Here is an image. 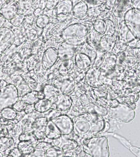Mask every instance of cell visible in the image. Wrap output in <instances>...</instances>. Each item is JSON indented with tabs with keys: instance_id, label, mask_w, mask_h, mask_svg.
Instances as JSON below:
<instances>
[{
	"instance_id": "1",
	"label": "cell",
	"mask_w": 140,
	"mask_h": 157,
	"mask_svg": "<svg viewBox=\"0 0 140 157\" xmlns=\"http://www.w3.org/2000/svg\"><path fill=\"white\" fill-rule=\"evenodd\" d=\"M82 148L91 157L109 156L108 140L105 136H96L91 137L82 145Z\"/></svg>"
},
{
	"instance_id": "2",
	"label": "cell",
	"mask_w": 140,
	"mask_h": 157,
	"mask_svg": "<svg viewBox=\"0 0 140 157\" xmlns=\"http://www.w3.org/2000/svg\"><path fill=\"white\" fill-rule=\"evenodd\" d=\"M79 44V40L76 37L64 40L57 48L59 60L63 61L73 58Z\"/></svg>"
},
{
	"instance_id": "3",
	"label": "cell",
	"mask_w": 140,
	"mask_h": 157,
	"mask_svg": "<svg viewBox=\"0 0 140 157\" xmlns=\"http://www.w3.org/2000/svg\"><path fill=\"white\" fill-rule=\"evenodd\" d=\"M108 115L125 122H129L134 119L135 113L133 109L124 103L117 102L116 105L108 108Z\"/></svg>"
},
{
	"instance_id": "4",
	"label": "cell",
	"mask_w": 140,
	"mask_h": 157,
	"mask_svg": "<svg viewBox=\"0 0 140 157\" xmlns=\"http://www.w3.org/2000/svg\"><path fill=\"white\" fill-rule=\"evenodd\" d=\"M52 85L59 94L69 95L76 87L74 79L68 74H60L52 83Z\"/></svg>"
},
{
	"instance_id": "5",
	"label": "cell",
	"mask_w": 140,
	"mask_h": 157,
	"mask_svg": "<svg viewBox=\"0 0 140 157\" xmlns=\"http://www.w3.org/2000/svg\"><path fill=\"white\" fill-rule=\"evenodd\" d=\"M90 114L86 112L72 119L73 122L72 132L78 136H87L90 138L88 133L91 129Z\"/></svg>"
},
{
	"instance_id": "6",
	"label": "cell",
	"mask_w": 140,
	"mask_h": 157,
	"mask_svg": "<svg viewBox=\"0 0 140 157\" xmlns=\"http://www.w3.org/2000/svg\"><path fill=\"white\" fill-rule=\"evenodd\" d=\"M134 8L131 0H116L112 9L114 16L116 18V22L119 27L124 22V16L126 12Z\"/></svg>"
},
{
	"instance_id": "7",
	"label": "cell",
	"mask_w": 140,
	"mask_h": 157,
	"mask_svg": "<svg viewBox=\"0 0 140 157\" xmlns=\"http://www.w3.org/2000/svg\"><path fill=\"white\" fill-rule=\"evenodd\" d=\"M49 100L51 103V108L61 113L68 110L72 105V99L67 94H59Z\"/></svg>"
},
{
	"instance_id": "8",
	"label": "cell",
	"mask_w": 140,
	"mask_h": 157,
	"mask_svg": "<svg viewBox=\"0 0 140 157\" xmlns=\"http://www.w3.org/2000/svg\"><path fill=\"white\" fill-rule=\"evenodd\" d=\"M51 120L60 130L61 135L69 134L73 131V121L67 115L62 114Z\"/></svg>"
},
{
	"instance_id": "9",
	"label": "cell",
	"mask_w": 140,
	"mask_h": 157,
	"mask_svg": "<svg viewBox=\"0 0 140 157\" xmlns=\"http://www.w3.org/2000/svg\"><path fill=\"white\" fill-rule=\"evenodd\" d=\"M115 69L106 64L99 67V81L102 84L111 87L115 82Z\"/></svg>"
},
{
	"instance_id": "10",
	"label": "cell",
	"mask_w": 140,
	"mask_h": 157,
	"mask_svg": "<svg viewBox=\"0 0 140 157\" xmlns=\"http://www.w3.org/2000/svg\"><path fill=\"white\" fill-rule=\"evenodd\" d=\"M59 60L57 49L50 47L44 52L41 62L43 68L46 71L52 67Z\"/></svg>"
},
{
	"instance_id": "11",
	"label": "cell",
	"mask_w": 140,
	"mask_h": 157,
	"mask_svg": "<svg viewBox=\"0 0 140 157\" xmlns=\"http://www.w3.org/2000/svg\"><path fill=\"white\" fill-rule=\"evenodd\" d=\"M90 114L91 129L88 133L90 138L100 134L105 127V121L103 117Z\"/></svg>"
},
{
	"instance_id": "12",
	"label": "cell",
	"mask_w": 140,
	"mask_h": 157,
	"mask_svg": "<svg viewBox=\"0 0 140 157\" xmlns=\"http://www.w3.org/2000/svg\"><path fill=\"white\" fill-rule=\"evenodd\" d=\"M48 121L45 117H39L36 119L32 125L33 132L40 142L42 141L45 136Z\"/></svg>"
},
{
	"instance_id": "13",
	"label": "cell",
	"mask_w": 140,
	"mask_h": 157,
	"mask_svg": "<svg viewBox=\"0 0 140 157\" xmlns=\"http://www.w3.org/2000/svg\"><path fill=\"white\" fill-rule=\"evenodd\" d=\"M99 67H91L86 72L85 82L87 84L92 88H97L103 85L99 81Z\"/></svg>"
},
{
	"instance_id": "14",
	"label": "cell",
	"mask_w": 140,
	"mask_h": 157,
	"mask_svg": "<svg viewBox=\"0 0 140 157\" xmlns=\"http://www.w3.org/2000/svg\"><path fill=\"white\" fill-rule=\"evenodd\" d=\"M79 68L75 65L68 74L72 76L74 79L76 86L79 88H84L86 84L85 77L87 70Z\"/></svg>"
},
{
	"instance_id": "15",
	"label": "cell",
	"mask_w": 140,
	"mask_h": 157,
	"mask_svg": "<svg viewBox=\"0 0 140 157\" xmlns=\"http://www.w3.org/2000/svg\"><path fill=\"white\" fill-rule=\"evenodd\" d=\"M74 57L75 65L79 68L86 70L91 67L92 63L91 59L84 53L80 52L76 53Z\"/></svg>"
},
{
	"instance_id": "16",
	"label": "cell",
	"mask_w": 140,
	"mask_h": 157,
	"mask_svg": "<svg viewBox=\"0 0 140 157\" xmlns=\"http://www.w3.org/2000/svg\"><path fill=\"white\" fill-rule=\"evenodd\" d=\"M116 43V38L114 36L104 34L99 43V48L102 53L110 52L112 51Z\"/></svg>"
},
{
	"instance_id": "17",
	"label": "cell",
	"mask_w": 140,
	"mask_h": 157,
	"mask_svg": "<svg viewBox=\"0 0 140 157\" xmlns=\"http://www.w3.org/2000/svg\"><path fill=\"white\" fill-rule=\"evenodd\" d=\"M73 141L72 133L68 135H61L58 138L52 140L51 144L52 146H59L63 151L67 149Z\"/></svg>"
},
{
	"instance_id": "18",
	"label": "cell",
	"mask_w": 140,
	"mask_h": 157,
	"mask_svg": "<svg viewBox=\"0 0 140 157\" xmlns=\"http://www.w3.org/2000/svg\"><path fill=\"white\" fill-rule=\"evenodd\" d=\"M86 112L104 117L108 115V109L103 105L95 103H90L84 106Z\"/></svg>"
},
{
	"instance_id": "19",
	"label": "cell",
	"mask_w": 140,
	"mask_h": 157,
	"mask_svg": "<svg viewBox=\"0 0 140 157\" xmlns=\"http://www.w3.org/2000/svg\"><path fill=\"white\" fill-rule=\"evenodd\" d=\"M60 60L57 61L52 67L44 72H41L43 78L49 84H52L53 81L60 75L59 71V66Z\"/></svg>"
},
{
	"instance_id": "20",
	"label": "cell",
	"mask_w": 140,
	"mask_h": 157,
	"mask_svg": "<svg viewBox=\"0 0 140 157\" xmlns=\"http://www.w3.org/2000/svg\"><path fill=\"white\" fill-rule=\"evenodd\" d=\"M98 50H97L94 46L86 41L84 44L80 52L86 54L90 58L91 61L92 67L96 58Z\"/></svg>"
},
{
	"instance_id": "21",
	"label": "cell",
	"mask_w": 140,
	"mask_h": 157,
	"mask_svg": "<svg viewBox=\"0 0 140 157\" xmlns=\"http://www.w3.org/2000/svg\"><path fill=\"white\" fill-rule=\"evenodd\" d=\"M60 130L51 120L48 121L45 136L49 139L52 140L58 138L61 136Z\"/></svg>"
},
{
	"instance_id": "22",
	"label": "cell",
	"mask_w": 140,
	"mask_h": 157,
	"mask_svg": "<svg viewBox=\"0 0 140 157\" xmlns=\"http://www.w3.org/2000/svg\"><path fill=\"white\" fill-rule=\"evenodd\" d=\"M103 35L96 31L94 29H92L90 33L87 35V41L93 45L97 50H100L99 43Z\"/></svg>"
},
{
	"instance_id": "23",
	"label": "cell",
	"mask_w": 140,
	"mask_h": 157,
	"mask_svg": "<svg viewBox=\"0 0 140 157\" xmlns=\"http://www.w3.org/2000/svg\"><path fill=\"white\" fill-rule=\"evenodd\" d=\"M80 23H75L70 25L63 30L61 37L64 40L76 37L77 29Z\"/></svg>"
},
{
	"instance_id": "24",
	"label": "cell",
	"mask_w": 140,
	"mask_h": 157,
	"mask_svg": "<svg viewBox=\"0 0 140 157\" xmlns=\"http://www.w3.org/2000/svg\"><path fill=\"white\" fill-rule=\"evenodd\" d=\"M86 112H87L84 109V107L76 106L72 104L69 109L66 111L62 112L61 113L64 115H67L72 120L74 118L79 116Z\"/></svg>"
},
{
	"instance_id": "25",
	"label": "cell",
	"mask_w": 140,
	"mask_h": 157,
	"mask_svg": "<svg viewBox=\"0 0 140 157\" xmlns=\"http://www.w3.org/2000/svg\"><path fill=\"white\" fill-rule=\"evenodd\" d=\"M104 20L107 26L106 31L104 34L113 36L119 29V27H117L118 25L116 20H114L113 18L110 17H107L104 19Z\"/></svg>"
},
{
	"instance_id": "26",
	"label": "cell",
	"mask_w": 140,
	"mask_h": 157,
	"mask_svg": "<svg viewBox=\"0 0 140 157\" xmlns=\"http://www.w3.org/2000/svg\"><path fill=\"white\" fill-rule=\"evenodd\" d=\"M18 148L24 156H26L34 151L35 147L30 141H23L18 144Z\"/></svg>"
},
{
	"instance_id": "27",
	"label": "cell",
	"mask_w": 140,
	"mask_h": 157,
	"mask_svg": "<svg viewBox=\"0 0 140 157\" xmlns=\"http://www.w3.org/2000/svg\"><path fill=\"white\" fill-rule=\"evenodd\" d=\"M74 65V61L73 58L65 61H60L59 71L60 74H69Z\"/></svg>"
},
{
	"instance_id": "28",
	"label": "cell",
	"mask_w": 140,
	"mask_h": 157,
	"mask_svg": "<svg viewBox=\"0 0 140 157\" xmlns=\"http://www.w3.org/2000/svg\"><path fill=\"white\" fill-rule=\"evenodd\" d=\"M71 12L67 5L62 3L55 7L53 10L52 14L55 17H66Z\"/></svg>"
},
{
	"instance_id": "29",
	"label": "cell",
	"mask_w": 140,
	"mask_h": 157,
	"mask_svg": "<svg viewBox=\"0 0 140 157\" xmlns=\"http://www.w3.org/2000/svg\"><path fill=\"white\" fill-rule=\"evenodd\" d=\"M83 92H85L84 88H79L76 86L73 91L69 95L72 99V104L75 106H82L80 101V96Z\"/></svg>"
},
{
	"instance_id": "30",
	"label": "cell",
	"mask_w": 140,
	"mask_h": 157,
	"mask_svg": "<svg viewBox=\"0 0 140 157\" xmlns=\"http://www.w3.org/2000/svg\"><path fill=\"white\" fill-rule=\"evenodd\" d=\"M51 103L49 99H39L34 104V108L37 111L44 113L51 108Z\"/></svg>"
},
{
	"instance_id": "31",
	"label": "cell",
	"mask_w": 140,
	"mask_h": 157,
	"mask_svg": "<svg viewBox=\"0 0 140 157\" xmlns=\"http://www.w3.org/2000/svg\"><path fill=\"white\" fill-rule=\"evenodd\" d=\"M126 25L130 26L137 32L140 39V12L135 10L132 20L130 23Z\"/></svg>"
},
{
	"instance_id": "32",
	"label": "cell",
	"mask_w": 140,
	"mask_h": 157,
	"mask_svg": "<svg viewBox=\"0 0 140 157\" xmlns=\"http://www.w3.org/2000/svg\"><path fill=\"white\" fill-rule=\"evenodd\" d=\"M45 157H64L63 151L59 146H52L45 151Z\"/></svg>"
},
{
	"instance_id": "33",
	"label": "cell",
	"mask_w": 140,
	"mask_h": 157,
	"mask_svg": "<svg viewBox=\"0 0 140 157\" xmlns=\"http://www.w3.org/2000/svg\"><path fill=\"white\" fill-rule=\"evenodd\" d=\"M102 53L104 56L106 65L115 69L116 66L117 55L114 54L112 51L110 52H103Z\"/></svg>"
},
{
	"instance_id": "34",
	"label": "cell",
	"mask_w": 140,
	"mask_h": 157,
	"mask_svg": "<svg viewBox=\"0 0 140 157\" xmlns=\"http://www.w3.org/2000/svg\"><path fill=\"white\" fill-rule=\"evenodd\" d=\"M88 26V24L80 23L76 36V37L79 40H81V39L86 37L90 33L91 31L90 30L91 27Z\"/></svg>"
},
{
	"instance_id": "35",
	"label": "cell",
	"mask_w": 140,
	"mask_h": 157,
	"mask_svg": "<svg viewBox=\"0 0 140 157\" xmlns=\"http://www.w3.org/2000/svg\"><path fill=\"white\" fill-rule=\"evenodd\" d=\"M93 28L99 34L104 35L107 29L106 24L104 19L98 18L95 20L93 23Z\"/></svg>"
},
{
	"instance_id": "36",
	"label": "cell",
	"mask_w": 140,
	"mask_h": 157,
	"mask_svg": "<svg viewBox=\"0 0 140 157\" xmlns=\"http://www.w3.org/2000/svg\"><path fill=\"white\" fill-rule=\"evenodd\" d=\"M37 92V91L32 90L18 100H23L27 104H35L39 100L35 96Z\"/></svg>"
},
{
	"instance_id": "37",
	"label": "cell",
	"mask_w": 140,
	"mask_h": 157,
	"mask_svg": "<svg viewBox=\"0 0 140 157\" xmlns=\"http://www.w3.org/2000/svg\"><path fill=\"white\" fill-rule=\"evenodd\" d=\"M43 92L45 95V99H50L52 97L59 94L52 84H47L45 86Z\"/></svg>"
},
{
	"instance_id": "38",
	"label": "cell",
	"mask_w": 140,
	"mask_h": 157,
	"mask_svg": "<svg viewBox=\"0 0 140 157\" xmlns=\"http://www.w3.org/2000/svg\"><path fill=\"white\" fill-rule=\"evenodd\" d=\"M87 7L85 5L83 4H79L72 10V13L75 16L84 15L87 13Z\"/></svg>"
},
{
	"instance_id": "39",
	"label": "cell",
	"mask_w": 140,
	"mask_h": 157,
	"mask_svg": "<svg viewBox=\"0 0 140 157\" xmlns=\"http://www.w3.org/2000/svg\"><path fill=\"white\" fill-rule=\"evenodd\" d=\"M17 87L18 91V99H21L26 94L32 91L27 83H22L21 84L18 85Z\"/></svg>"
},
{
	"instance_id": "40",
	"label": "cell",
	"mask_w": 140,
	"mask_h": 157,
	"mask_svg": "<svg viewBox=\"0 0 140 157\" xmlns=\"http://www.w3.org/2000/svg\"><path fill=\"white\" fill-rule=\"evenodd\" d=\"M50 22V18L47 15L42 14L38 17L37 20V25L40 28H44Z\"/></svg>"
},
{
	"instance_id": "41",
	"label": "cell",
	"mask_w": 140,
	"mask_h": 157,
	"mask_svg": "<svg viewBox=\"0 0 140 157\" xmlns=\"http://www.w3.org/2000/svg\"><path fill=\"white\" fill-rule=\"evenodd\" d=\"M16 111L10 108H6L1 112V116L5 118L8 119V120H12L15 118L17 116V111Z\"/></svg>"
},
{
	"instance_id": "42",
	"label": "cell",
	"mask_w": 140,
	"mask_h": 157,
	"mask_svg": "<svg viewBox=\"0 0 140 157\" xmlns=\"http://www.w3.org/2000/svg\"><path fill=\"white\" fill-rule=\"evenodd\" d=\"M44 113L45 117L46 118L48 121L62 115L61 112L57 111L52 108H50L49 110L44 112Z\"/></svg>"
},
{
	"instance_id": "43",
	"label": "cell",
	"mask_w": 140,
	"mask_h": 157,
	"mask_svg": "<svg viewBox=\"0 0 140 157\" xmlns=\"http://www.w3.org/2000/svg\"><path fill=\"white\" fill-rule=\"evenodd\" d=\"M72 157H91V155L84 151L82 148V145L80 144H78L77 147L75 148Z\"/></svg>"
},
{
	"instance_id": "44",
	"label": "cell",
	"mask_w": 140,
	"mask_h": 157,
	"mask_svg": "<svg viewBox=\"0 0 140 157\" xmlns=\"http://www.w3.org/2000/svg\"><path fill=\"white\" fill-rule=\"evenodd\" d=\"M78 144L77 142L73 140L72 143L71 144L69 147L67 149L63 151L64 157H72L75 148L77 147Z\"/></svg>"
},
{
	"instance_id": "45",
	"label": "cell",
	"mask_w": 140,
	"mask_h": 157,
	"mask_svg": "<svg viewBox=\"0 0 140 157\" xmlns=\"http://www.w3.org/2000/svg\"><path fill=\"white\" fill-rule=\"evenodd\" d=\"M45 151L43 148H35L34 151L26 157H45Z\"/></svg>"
},
{
	"instance_id": "46",
	"label": "cell",
	"mask_w": 140,
	"mask_h": 157,
	"mask_svg": "<svg viewBox=\"0 0 140 157\" xmlns=\"http://www.w3.org/2000/svg\"><path fill=\"white\" fill-rule=\"evenodd\" d=\"M111 133L113 134L112 135H113V136H114V137H115V138L117 139L118 140H119V141H120V142H121V143L124 146H125L126 148H128L129 149H130V147H131V144H130V142H129L126 139L124 138V137H122V136L117 134H114L112 133Z\"/></svg>"
},
{
	"instance_id": "47",
	"label": "cell",
	"mask_w": 140,
	"mask_h": 157,
	"mask_svg": "<svg viewBox=\"0 0 140 157\" xmlns=\"http://www.w3.org/2000/svg\"><path fill=\"white\" fill-rule=\"evenodd\" d=\"M135 10L134 8L130 10L125 13L124 16V22L126 24H128L131 22L133 18Z\"/></svg>"
},
{
	"instance_id": "48",
	"label": "cell",
	"mask_w": 140,
	"mask_h": 157,
	"mask_svg": "<svg viewBox=\"0 0 140 157\" xmlns=\"http://www.w3.org/2000/svg\"><path fill=\"white\" fill-rule=\"evenodd\" d=\"M27 104L23 100H18L13 106V108L17 111H21L24 110Z\"/></svg>"
},
{
	"instance_id": "49",
	"label": "cell",
	"mask_w": 140,
	"mask_h": 157,
	"mask_svg": "<svg viewBox=\"0 0 140 157\" xmlns=\"http://www.w3.org/2000/svg\"><path fill=\"white\" fill-rule=\"evenodd\" d=\"M58 0H48L47 7L49 10L54 9L57 4Z\"/></svg>"
},
{
	"instance_id": "50",
	"label": "cell",
	"mask_w": 140,
	"mask_h": 157,
	"mask_svg": "<svg viewBox=\"0 0 140 157\" xmlns=\"http://www.w3.org/2000/svg\"><path fill=\"white\" fill-rule=\"evenodd\" d=\"M35 110L34 108V104H27L26 106L25 109L24 111L26 114H30Z\"/></svg>"
},
{
	"instance_id": "51",
	"label": "cell",
	"mask_w": 140,
	"mask_h": 157,
	"mask_svg": "<svg viewBox=\"0 0 140 157\" xmlns=\"http://www.w3.org/2000/svg\"><path fill=\"white\" fill-rule=\"evenodd\" d=\"M10 155L11 156L17 157L21 156L22 154L18 148H17V147H14L12 150L11 151Z\"/></svg>"
},
{
	"instance_id": "52",
	"label": "cell",
	"mask_w": 140,
	"mask_h": 157,
	"mask_svg": "<svg viewBox=\"0 0 140 157\" xmlns=\"http://www.w3.org/2000/svg\"><path fill=\"white\" fill-rule=\"evenodd\" d=\"M116 0H107L106 7L109 10H112Z\"/></svg>"
},
{
	"instance_id": "53",
	"label": "cell",
	"mask_w": 140,
	"mask_h": 157,
	"mask_svg": "<svg viewBox=\"0 0 140 157\" xmlns=\"http://www.w3.org/2000/svg\"><path fill=\"white\" fill-rule=\"evenodd\" d=\"M130 149L136 156L140 157V148L131 146Z\"/></svg>"
},
{
	"instance_id": "54",
	"label": "cell",
	"mask_w": 140,
	"mask_h": 157,
	"mask_svg": "<svg viewBox=\"0 0 140 157\" xmlns=\"http://www.w3.org/2000/svg\"><path fill=\"white\" fill-rule=\"evenodd\" d=\"M17 116L16 117L15 119L18 120V121H20L22 120L26 114L24 110L21 111H17Z\"/></svg>"
},
{
	"instance_id": "55",
	"label": "cell",
	"mask_w": 140,
	"mask_h": 157,
	"mask_svg": "<svg viewBox=\"0 0 140 157\" xmlns=\"http://www.w3.org/2000/svg\"><path fill=\"white\" fill-rule=\"evenodd\" d=\"M136 39V38L135 37L132 33L130 32V31L129 30L127 33V35H126V40H127V43L132 41Z\"/></svg>"
},
{
	"instance_id": "56",
	"label": "cell",
	"mask_w": 140,
	"mask_h": 157,
	"mask_svg": "<svg viewBox=\"0 0 140 157\" xmlns=\"http://www.w3.org/2000/svg\"><path fill=\"white\" fill-rule=\"evenodd\" d=\"M36 97L39 99H41L45 98V95L43 91H37L35 95Z\"/></svg>"
},
{
	"instance_id": "57",
	"label": "cell",
	"mask_w": 140,
	"mask_h": 157,
	"mask_svg": "<svg viewBox=\"0 0 140 157\" xmlns=\"http://www.w3.org/2000/svg\"><path fill=\"white\" fill-rule=\"evenodd\" d=\"M131 1H132V2H133V1H134V0H131Z\"/></svg>"
}]
</instances>
